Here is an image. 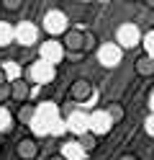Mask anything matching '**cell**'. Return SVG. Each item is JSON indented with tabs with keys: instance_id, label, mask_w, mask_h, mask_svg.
<instances>
[{
	"instance_id": "1",
	"label": "cell",
	"mask_w": 154,
	"mask_h": 160,
	"mask_svg": "<svg viewBox=\"0 0 154 160\" xmlns=\"http://www.w3.org/2000/svg\"><path fill=\"white\" fill-rule=\"evenodd\" d=\"M57 122H59L57 106L54 103H41V106H36V116H34V122H31V129H34L36 137H44V134L51 132V127Z\"/></svg>"
},
{
	"instance_id": "2",
	"label": "cell",
	"mask_w": 154,
	"mask_h": 160,
	"mask_svg": "<svg viewBox=\"0 0 154 160\" xmlns=\"http://www.w3.org/2000/svg\"><path fill=\"white\" fill-rule=\"evenodd\" d=\"M141 42V28L136 23H123L118 26V31H116V44L121 49H133V47H139Z\"/></svg>"
},
{
	"instance_id": "3",
	"label": "cell",
	"mask_w": 154,
	"mask_h": 160,
	"mask_svg": "<svg viewBox=\"0 0 154 160\" xmlns=\"http://www.w3.org/2000/svg\"><path fill=\"white\" fill-rule=\"evenodd\" d=\"M98 59H100L103 67H116L121 59H123V49H121L116 42L100 44V49H98Z\"/></svg>"
},
{
	"instance_id": "4",
	"label": "cell",
	"mask_w": 154,
	"mask_h": 160,
	"mask_svg": "<svg viewBox=\"0 0 154 160\" xmlns=\"http://www.w3.org/2000/svg\"><path fill=\"white\" fill-rule=\"evenodd\" d=\"M64 57H67L64 47H62L59 42H54V39L41 44V62H46V65H51V67H57Z\"/></svg>"
},
{
	"instance_id": "5",
	"label": "cell",
	"mask_w": 154,
	"mask_h": 160,
	"mask_svg": "<svg viewBox=\"0 0 154 160\" xmlns=\"http://www.w3.org/2000/svg\"><path fill=\"white\" fill-rule=\"evenodd\" d=\"M54 72L57 70L51 67V65H46V62H34V65H28V80L31 83H36V85H44V83H51L54 80Z\"/></svg>"
},
{
	"instance_id": "6",
	"label": "cell",
	"mask_w": 154,
	"mask_h": 160,
	"mask_svg": "<svg viewBox=\"0 0 154 160\" xmlns=\"http://www.w3.org/2000/svg\"><path fill=\"white\" fill-rule=\"evenodd\" d=\"M110 127H113V122H110V116L105 114V108H103V111H92V114H90V134L105 137V134L110 132Z\"/></svg>"
},
{
	"instance_id": "7",
	"label": "cell",
	"mask_w": 154,
	"mask_h": 160,
	"mask_svg": "<svg viewBox=\"0 0 154 160\" xmlns=\"http://www.w3.org/2000/svg\"><path fill=\"white\" fill-rule=\"evenodd\" d=\"M44 28L51 36H59V34H67V16L62 11H49L44 18Z\"/></svg>"
},
{
	"instance_id": "8",
	"label": "cell",
	"mask_w": 154,
	"mask_h": 160,
	"mask_svg": "<svg viewBox=\"0 0 154 160\" xmlns=\"http://www.w3.org/2000/svg\"><path fill=\"white\" fill-rule=\"evenodd\" d=\"M64 127H67V132H75L77 137L85 134V132H90V114H85V111H72V114L67 116Z\"/></svg>"
},
{
	"instance_id": "9",
	"label": "cell",
	"mask_w": 154,
	"mask_h": 160,
	"mask_svg": "<svg viewBox=\"0 0 154 160\" xmlns=\"http://www.w3.org/2000/svg\"><path fill=\"white\" fill-rule=\"evenodd\" d=\"M36 39H39V28L36 23H31V21H23V23H18L16 26V42L18 44H36Z\"/></svg>"
},
{
	"instance_id": "10",
	"label": "cell",
	"mask_w": 154,
	"mask_h": 160,
	"mask_svg": "<svg viewBox=\"0 0 154 160\" xmlns=\"http://www.w3.org/2000/svg\"><path fill=\"white\" fill-rule=\"evenodd\" d=\"M64 52L69 49V52H82L85 49V34L77 31V28H67V34H64Z\"/></svg>"
},
{
	"instance_id": "11",
	"label": "cell",
	"mask_w": 154,
	"mask_h": 160,
	"mask_svg": "<svg viewBox=\"0 0 154 160\" xmlns=\"http://www.w3.org/2000/svg\"><path fill=\"white\" fill-rule=\"evenodd\" d=\"M90 96H92V85L87 83V80H75V83H72V98H75L77 103L87 101Z\"/></svg>"
},
{
	"instance_id": "12",
	"label": "cell",
	"mask_w": 154,
	"mask_h": 160,
	"mask_svg": "<svg viewBox=\"0 0 154 160\" xmlns=\"http://www.w3.org/2000/svg\"><path fill=\"white\" fill-rule=\"evenodd\" d=\"M16 152L21 160H34L39 155V147H36V139H21L18 147H16Z\"/></svg>"
},
{
	"instance_id": "13",
	"label": "cell",
	"mask_w": 154,
	"mask_h": 160,
	"mask_svg": "<svg viewBox=\"0 0 154 160\" xmlns=\"http://www.w3.org/2000/svg\"><path fill=\"white\" fill-rule=\"evenodd\" d=\"M64 160H87V152L82 150L77 142H67L64 147H62V152H59Z\"/></svg>"
},
{
	"instance_id": "14",
	"label": "cell",
	"mask_w": 154,
	"mask_h": 160,
	"mask_svg": "<svg viewBox=\"0 0 154 160\" xmlns=\"http://www.w3.org/2000/svg\"><path fill=\"white\" fill-rule=\"evenodd\" d=\"M31 96V88L26 80H16V83H10V98H16V101H26V98Z\"/></svg>"
},
{
	"instance_id": "15",
	"label": "cell",
	"mask_w": 154,
	"mask_h": 160,
	"mask_svg": "<svg viewBox=\"0 0 154 160\" xmlns=\"http://www.w3.org/2000/svg\"><path fill=\"white\" fill-rule=\"evenodd\" d=\"M133 67H136V75H141V78H152L154 75V59L152 57H139Z\"/></svg>"
},
{
	"instance_id": "16",
	"label": "cell",
	"mask_w": 154,
	"mask_h": 160,
	"mask_svg": "<svg viewBox=\"0 0 154 160\" xmlns=\"http://www.w3.org/2000/svg\"><path fill=\"white\" fill-rule=\"evenodd\" d=\"M13 39H16V26L8 23V21H0V47L10 44Z\"/></svg>"
},
{
	"instance_id": "17",
	"label": "cell",
	"mask_w": 154,
	"mask_h": 160,
	"mask_svg": "<svg viewBox=\"0 0 154 160\" xmlns=\"http://www.w3.org/2000/svg\"><path fill=\"white\" fill-rule=\"evenodd\" d=\"M75 142H77V145H80V147L87 152V150H92V147L98 145V137H95V134H90V132H85V134H80V137L75 139Z\"/></svg>"
},
{
	"instance_id": "18",
	"label": "cell",
	"mask_w": 154,
	"mask_h": 160,
	"mask_svg": "<svg viewBox=\"0 0 154 160\" xmlns=\"http://www.w3.org/2000/svg\"><path fill=\"white\" fill-rule=\"evenodd\" d=\"M18 72H21V70H18L16 62H5V65H3V75H5V80H8V85L18 80Z\"/></svg>"
},
{
	"instance_id": "19",
	"label": "cell",
	"mask_w": 154,
	"mask_h": 160,
	"mask_svg": "<svg viewBox=\"0 0 154 160\" xmlns=\"http://www.w3.org/2000/svg\"><path fill=\"white\" fill-rule=\"evenodd\" d=\"M34 116H36V106H23L18 111V122L21 124H31V122H34Z\"/></svg>"
},
{
	"instance_id": "20",
	"label": "cell",
	"mask_w": 154,
	"mask_h": 160,
	"mask_svg": "<svg viewBox=\"0 0 154 160\" xmlns=\"http://www.w3.org/2000/svg\"><path fill=\"white\" fill-rule=\"evenodd\" d=\"M105 114L110 116V122L116 124V122H121V119H123V106H121V103H110V106L105 108Z\"/></svg>"
},
{
	"instance_id": "21",
	"label": "cell",
	"mask_w": 154,
	"mask_h": 160,
	"mask_svg": "<svg viewBox=\"0 0 154 160\" xmlns=\"http://www.w3.org/2000/svg\"><path fill=\"white\" fill-rule=\"evenodd\" d=\"M144 47H147V57L154 59V31H149L147 36H144Z\"/></svg>"
},
{
	"instance_id": "22",
	"label": "cell",
	"mask_w": 154,
	"mask_h": 160,
	"mask_svg": "<svg viewBox=\"0 0 154 160\" xmlns=\"http://www.w3.org/2000/svg\"><path fill=\"white\" fill-rule=\"evenodd\" d=\"M8 127H10V114L5 108H0V132H8Z\"/></svg>"
},
{
	"instance_id": "23",
	"label": "cell",
	"mask_w": 154,
	"mask_h": 160,
	"mask_svg": "<svg viewBox=\"0 0 154 160\" xmlns=\"http://www.w3.org/2000/svg\"><path fill=\"white\" fill-rule=\"evenodd\" d=\"M144 129H147V134H149V137H154V114L147 116V122H144Z\"/></svg>"
},
{
	"instance_id": "24",
	"label": "cell",
	"mask_w": 154,
	"mask_h": 160,
	"mask_svg": "<svg viewBox=\"0 0 154 160\" xmlns=\"http://www.w3.org/2000/svg\"><path fill=\"white\" fill-rule=\"evenodd\" d=\"M67 132V127H64V122H57L54 127H51V134H64Z\"/></svg>"
},
{
	"instance_id": "25",
	"label": "cell",
	"mask_w": 154,
	"mask_h": 160,
	"mask_svg": "<svg viewBox=\"0 0 154 160\" xmlns=\"http://www.w3.org/2000/svg\"><path fill=\"white\" fill-rule=\"evenodd\" d=\"M10 98V85H0V103Z\"/></svg>"
},
{
	"instance_id": "26",
	"label": "cell",
	"mask_w": 154,
	"mask_h": 160,
	"mask_svg": "<svg viewBox=\"0 0 154 160\" xmlns=\"http://www.w3.org/2000/svg\"><path fill=\"white\" fill-rule=\"evenodd\" d=\"M3 5L8 8V11H18V8H21V0H5Z\"/></svg>"
},
{
	"instance_id": "27",
	"label": "cell",
	"mask_w": 154,
	"mask_h": 160,
	"mask_svg": "<svg viewBox=\"0 0 154 160\" xmlns=\"http://www.w3.org/2000/svg\"><path fill=\"white\" fill-rule=\"evenodd\" d=\"M0 85H8V80H5V75H3V67H0Z\"/></svg>"
},
{
	"instance_id": "28",
	"label": "cell",
	"mask_w": 154,
	"mask_h": 160,
	"mask_svg": "<svg viewBox=\"0 0 154 160\" xmlns=\"http://www.w3.org/2000/svg\"><path fill=\"white\" fill-rule=\"evenodd\" d=\"M149 108H152V114H154V93L149 96Z\"/></svg>"
},
{
	"instance_id": "29",
	"label": "cell",
	"mask_w": 154,
	"mask_h": 160,
	"mask_svg": "<svg viewBox=\"0 0 154 160\" xmlns=\"http://www.w3.org/2000/svg\"><path fill=\"white\" fill-rule=\"evenodd\" d=\"M118 160H136V158H133V155H121Z\"/></svg>"
},
{
	"instance_id": "30",
	"label": "cell",
	"mask_w": 154,
	"mask_h": 160,
	"mask_svg": "<svg viewBox=\"0 0 154 160\" xmlns=\"http://www.w3.org/2000/svg\"><path fill=\"white\" fill-rule=\"evenodd\" d=\"M49 160H64V158H62V155H51Z\"/></svg>"
},
{
	"instance_id": "31",
	"label": "cell",
	"mask_w": 154,
	"mask_h": 160,
	"mask_svg": "<svg viewBox=\"0 0 154 160\" xmlns=\"http://www.w3.org/2000/svg\"><path fill=\"white\" fill-rule=\"evenodd\" d=\"M147 5H149V8H154V0H147Z\"/></svg>"
}]
</instances>
